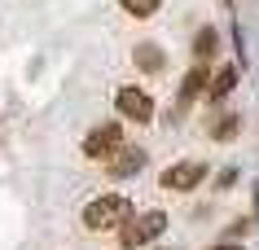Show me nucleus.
I'll use <instances>...</instances> for the list:
<instances>
[{
	"label": "nucleus",
	"instance_id": "obj_5",
	"mask_svg": "<svg viewBox=\"0 0 259 250\" xmlns=\"http://www.w3.org/2000/svg\"><path fill=\"white\" fill-rule=\"evenodd\" d=\"M141 167H145V149H141V145H119V149L106 158V176L110 180H132Z\"/></svg>",
	"mask_w": 259,
	"mask_h": 250
},
{
	"label": "nucleus",
	"instance_id": "obj_1",
	"mask_svg": "<svg viewBox=\"0 0 259 250\" xmlns=\"http://www.w3.org/2000/svg\"><path fill=\"white\" fill-rule=\"evenodd\" d=\"M137 211L123 193H97L88 207H83V228L88 233H110V228H123V224L132 220Z\"/></svg>",
	"mask_w": 259,
	"mask_h": 250
},
{
	"label": "nucleus",
	"instance_id": "obj_7",
	"mask_svg": "<svg viewBox=\"0 0 259 250\" xmlns=\"http://www.w3.org/2000/svg\"><path fill=\"white\" fill-rule=\"evenodd\" d=\"M206 83H211V66L206 62H198V66H189V75L180 79V110H189L193 101L206 92Z\"/></svg>",
	"mask_w": 259,
	"mask_h": 250
},
{
	"label": "nucleus",
	"instance_id": "obj_10",
	"mask_svg": "<svg viewBox=\"0 0 259 250\" xmlns=\"http://www.w3.org/2000/svg\"><path fill=\"white\" fill-rule=\"evenodd\" d=\"M215 48H220V35H215L211 27H202V31H198V40H193V53H198V62H206V66H211Z\"/></svg>",
	"mask_w": 259,
	"mask_h": 250
},
{
	"label": "nucleus",
	"instance_id": "obj_9",
	"mask_svg": "<svg viewBox=\"0 0 259 250\" xmlns=\"http://www.w3.org/2000/svg\"><path fill=\"white\" fill-rule=\"evenodd\" d=\"M132 66H141L145 75H154V70L167 66V53L158 48V44H137V48H132Z\"/></svg>",
	"mask_w": 259,
	"mask_h": 250
},
{
	"label": "nucleus",
	"instance_id": "obj_3",
	"mask_svg": "<svg viewBox=\"0 0 259 250\" xmlns=\"http://www.w3.org/2000/svg\"><path fill=\"white\" fill-rule=\"evenodd\" d=\"M119 145H127L119 123H97V127H88V136H83V154H88V158H101V163H106Z\"/></svg>",
	"mask_w": 259,
	"mask_h": 250
},
{
	"label": "nucleus",
	"instance_id": "obj_8",
	"mask_svg": "<svg viewBox=\"0 0 259 250\" xmlns=\"http://www.w3.org/2000/svg\"><path fill=\"white\" fill-rule=\"evenodd\" d=\"M237 79H242V66H224L220 75H211V83H206V97L211 101H224L237 88Z\"/></svg>",
	"mask_w": 259,
	"mask_h": 250
},
{
	"label": "nucleus",
	"instance_id": "obj_6",
	"mask_svg": "<svg viewBox=\"0 0 259 250\" xmlns=\"http://www.w3.org/2000/svg\"><path fill=\"white\" fill-rule=\"evenodd\" d=\"M202 180H206L202 163H171L163 176H158V184H163V189H176V193H189V189H198Z\"/></svg>",
	"mask_w": 259,
	"mask_h": 250
},
{
	"label": "nucleus",
	"instance_id": "obj_2",
	"mask_svg": "<svg viewBox=\"0 0 259 250\" xmlns=\"http://www.w3.org/2000/svg\"><path fill=\"white\" fill-rule=\"evenodd\" d=\"M167 233V211H145V215H132V220L119 228V246L123 250H137V246H150Z\"/></svg>",
	"mask_w": 259,
	"mask_h": 250
},
{
	"label": "nucleus",
	"instance_id": "obj_11",
	"mask_svg": "<svg viewBox=\"0 0 259 250\" xmlns=\"http://www.w3.org/2000/svg\"><path fill=\"white\" fill-rule=\"evenodd\" d=\"M119 5H123V14H132V18H154L163 0H119Z\"/></svg>",
	"mask_w": 259,
	"mask_h": 250
},
{
	"label": "nucleus",
	"instance_id": "obj_12",
	"mask_svg": "<svg viewBox=\"0 0 259 250\" xmlns=\"http://www.w3.org/2000/svg\"><path fill=\"white\" fill-rule=\"evenodd\" d=\"M237 132H242V119H237V114H224V119L211 127V136H215V140H233Z\"/></svg>",
	"mask_w": 259,
	"mask_h": 250
},
{
	"label": "nucleus",
	"instance_id": "obj_13",
	"mask_svg": "<svg viewBox=\"0 0 259 250\" xmlns=\"http://www.w3.org/2000/svg\"><path fill=\"white\" fill-rule=\"evenodd\" d=\"M211 250H242V241H220V246H211Z\"/></svg>",
	"mask_w": 259,
	"mask_h": 250
},
{
	"label": "nucleus",
	"instance_id": "obj_4",
	"mask_svg": "<svg viewBox=\"0 0 259 250\" xmlns=\"http://www.w3.org/2000/svg\"><path fill=\"white\" fill-rule=\"evenodd\" d=\"M114 106H119L123 119H132V123H150L154 119V101L145 88H132V83H123L119 92H114Z\"/></svg>",
	"mask_w": 259,
	"mask_h": 250
}]
</instances>
